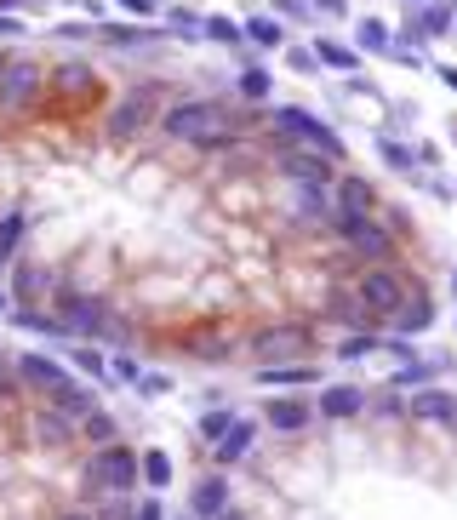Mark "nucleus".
<instances>
[{"label": "nucleus", "instance_id": "1", "mask_svg": "<svg viewBox=\"0 0 457 520\" xmlns=\"http://www.w3.org/2000/svg\"><path fill=\"white\" fill-rule=\"evenodd\" d=\"M160 132L178 143H195V149H223V143H235V120L223 103H206V98H189V103H172L166 115H160Z\"/></svg>", "mask_w": 457, "mask_h": 520}, {"label": "nucleus", "instance_id": "2", "mask_svg": "<svg viewBox=\"0 0 457 520\" xmlns=\"http://www.w3.org/2000/svg\"><path fill=\"white\" fill-rule=\"evenodd\" d=\"M138 452L132 446H120V440H109V446H98L92 458H86V486H98V492H132L138 486Z\"/></svg>", "mask_w": 457, "mask_h": 520}, {"label": "nucleus", "instance_id": "3", "mask_svg": "<svg viewBox=\"0 0 457 520\" xmlns=\"http://www.w3.org/2000/svg\"><path fill=\"white\" fill-rule=\"evenodd\" d=\"M155 109H160V86H132V92H126L115 109H109V120H103L109 143H132V138H143V132L155 126Z\"/></svg>", "mask_w": 457, "mask_h": 520}, {"label": "nucleus", "instance_id": "4", "mask_svg": "<svg viewBox=\"0 0 457 520\" xmlns=\"http://www.w3.org/2000/svg\"><path fill=\"white\" fill-rule=\"evenodd\" d=\"M46 92V75H40V63L29 58H12L0 63V115H29Z\"/></svg>", "mask_w": 457, "mask_h": 520}, {"label": "nucleus", "instance_id": "5", "mask_svg": "<svg viewBox=\"0 0 457 520\" xmlns=\"http://www.w3.org/2000/svg\"><path fill=\"white\" fill-rule=\"evenodd\" d=\"M69 332V338H103V332H115V315H109V303L103 298H86V292H63L58 298V315H52Z\"/></svg>", "mask_w": 457, "mask_h": 520}, {"label": "nucleus", "instance_id": "6", "mask_svg": "<svg viewBox=\"0 0 457 520\" xmlns=\"http://www.w3.org/2000/svg\"><path fill=\"white\" fill-rule=\"evenodd\" d=\"M338 235H343L349 252H360V258H372V263H383L395 252V235H389L372 212H338Z\"/></svg>", "mask_w": 457, "mask_h": 520}, {"label": "nucleus", "instance_id": "7", "mask_svg": "<svg viewBox=\"0 0 457 520\" xmlns=\"http://www.w3.org/2000/svg\"><path fill=\"white\" fill-rule=\"evenodd\" d=\"M275 132L309 143V149H315V155H326V160H343V138L326 126V120L309 115V109H275Z\"/></svg>", "mask_w": 457, "mask_h": 520}, {"label": "nucleus", "instance_id": "8", "mask_svg": "<svg viewBox=\"0 0 457 520\" xmlns=\"http://www.w3.org/2000/svg\"><path fill=\"white\" fill-rule=\"evenodd\" d=\"M355 298H360L366 315H395L400 303H406V280H400L389 263H372V269L355 280Z\"/></svg>", "mask_w": 457, "mask_h": 520}, {"label": "nucleus", "instance_id": "9", "mask_svg": "<svg viewBox=\"0 0 457 520\" xmlns=\"http://www.w3.org/2000/svg\"><path fill=\"white\" fill-rule=\"evenodd\" d=\"M12 372H18L23 383H29V389H40V395L52 400V395H63V389H69V366H63V360H52V355H40V349H29V355H18L12 360Z\"/></svg>", "mask_w": 457, "mask_h": 520}, {"label": "nucleus", "instance_id": "10", "mask_svg": "<svg viewBox=\"0 0 457 520\" xmlns=\"http://www.w3.org/2000/svg\"><path fill=\"white\" fill-rule=\"evenodd\" d=\"M309 349V332L303 326H263L258 338H252V355L263 360V366H286L292 355H303Z\"/></svg>", "mask_w": 457, "mask_h": 520}, {"label": "nucleus", "instance_id": "11", "mask_svg": "<svg viewBox=\"0 0 457 520\" xmlns=\"http://www.w3.org/2000/svg\"><path fill=\"white\" fill-rule=\"evenodd\" d=\"M280 172L298 183V189H326V183H332V160L315 155V149H286V155H280Z\"/></svg>", "mask_w": 457, "mask_h": 520}, {"label": "nucleus", "instance_id": "12", "mask_svg": "<svg viewBox=\"0 0 457 520\" xmlns=\"http://www.w3.org/2000/svg\"><path fill=\"white\" fill-rule=\"evenodd\" d=\"M366 412V389L355 383H332V389H320V418H360Z\"/></svg>", "mask_w": 457, "mask_h": 520}, {"label": "nucleus", "instance_id": "13", "mask_svg": "<svg viewBox=\"0 0 457 520\" xmlns=\"http://www.w3.org/2000/svg\"><path fill=\"white\" fill-rule=\"evenodd\" d=\"M252 440H258V429H252L246 418H235V423H229V435L212 440V458H218L223 469H229V463H240L246 452H252Z\"/></svg>", "mask_w": 457, "mask_h": 520}, {"label": "nucleus", "instance_id": "14", "mask_svg": "<svg viewBox=\"0 0 457 520\" xmlns=\"http://www.w3.org/2000/svg\"><path fill=\"white\" fill-rule=\"evenodd\" d=\"M35 440L40 446H69V440H75V418H63L58 406L46 400V406L35 412Z\"/></svg>", "mask_w": 457, "mask_h": 520}, {"label": "nucleus", "instance_id": "15", "mask_svg": "<svg viewBox=\"0 0 457 520\" xmlns=\"http://www.w3.org/2000/svg\"><path fill=\"white\" fill-rule=\"evenodd\" d=\"M412 418H423V423H457V395H446V389H423V395H412Z\"/></svg>", "mask_w": 457, "mask_h": 520}, {"label": "nucleus", "instance_id": "16", "mask_svg": "<svg viewBox=\"0 0 457 520\" xmlns=\"http://www.w3.org/2000/svg\"><path fill=\"white\" fill-rule=\"evenodd\" d=\"M223 509H229V480H223V475H206L195 486V515L200 520H218Z\"/></svg>", "mask_w": 457, "mask_h": 520}, {"label": "nucleus", "instance_id": "17", "mask_svg": "<svg viewBox=\"0 0 457 520\" xmlns=\"http://www.w3.org/2000/svg\"><path fill=\"white\" fill-rule=\"evenodd\" d=\"M269 429H280V435H303L309 429V406L303 400H269Z\"/></svg>", "mask_w": 457, "mask_h": 520}, {"label": "nucleus", "instance_id": "18", "mask_svg": "<svg viewBox=\"0 0 457 520\" xmlns=\"http://www.w3.org/2000/svg\"><path fill=\"white\" fill-rule=\"evenodd\" d=\"M378 206V189L366 178H338V212H372Z\"/></svg>", "mask_w": 457, "mask_h": 520}, {"label": "nucleus", "instance_id": "19", "mask_svg": "<svg viewBox=\"0 0 457 520\" xmlns=\"http://www.w3.org/2000/svg\"><path fill=\"white\" fill-rule=\"evenodd\" d=\"M23 246V212H0V269H12Z\"/></svg>", "mask_w": 457, "mask_h": 520}, {"label": "nucleus", "instance_id": "20", "mask_svg": "<svg viewBox=\"0 0 457 520\" xmlns=\"http://www.w3.org/2000/svg\"><path fill=\"white\" fill-rule=\"evenodd\" d=\"M138 475H143V480H149V486L160 492V486H172V458H166L160 446H149V452L138 458Z\"/></svg>", "mask_w": 457, "mask_h": 520}, {"label": "nucleus", "instance_id": "21", "mask_svg": "<svg viewBox=\"0 0 457 520\" xmlns=\"http://www.w3.org/2000/svg\"><path fill=\"white\" fill-rule=\"evenodd\" d=\"M315 63H326V69H338V75H349V69H355V52H349V46H343V40H315Z\"/></svg>", "mask_w": 457, "mask_h": 520}, {"label": "nucleus", "instance_id": "22", "mask_svg": "<svg viewBox=\"0 0 457 520\" xmlns=\"http://www.w3.org/2000/svg\"><path fill=\"white\" fill-rule=\"evenodd\" d=\"M429 315H435V309H429V298H406L389 320H395L400 332H423V326H429Z\"/></svg>", "mask_w": 457, "mask_h": 520}, {"label": "nucleus", "instance_id": "23", "mask_svg": "<svg viewBox=\"0 0 457 520\" xmlns=\"http://www.w3.org/2000/svg\"><path fill=\"white\" fill-rule=\"evenodd\" d=\"M75 435H86L92 446H109V440H115V418L98 406V412H86V418L75 423Z\"/></svg>", "mask_w": 457, "mask_h": 520}, {"label": "nucleus", "instance_id": "24", "mask_svg": "<svg viewBox=\"0 0 457 520\" xmlns=\"http://www.w3.org/2000/svg\"><path fill=\"white\" fill-rule=\"evenodd\" d=\"M58 86L69 92V98H80V92H98V75L80 69V63H69V69H58Z\"/></svg>", "mask_w": 457, "mask_h": 520}, {"label": "nucleus", "instance_id": "25", "mask_svg": "<svg viewBox=\"0 0 457 520\" xmlns=\"http://www.w3.org/2000/svg\"><path fill=\"white\" fill-rule=\"evenodd\" d=\"M258 383H269V389L275 383H315V366H263Z\"/></svg>", "mask_w": 457, "mask_h": 520}, {"label": "nucleus", "instance_id": "26", "mask_svg": "<svg viewBox=\"0 0 457 520\" xmlns=\"http://www.w3.org/2000/svg\"><path fill=\"white\" fill-rule=\"evenodd\" d=\"M246 35L258 40V46H280V40H286V29H280L275 18H252V23H246Z\"/></svg>", "mask_w": 457, "mask_h": 520}, {"label": "nucleus", "instance_id": "27", "mask_svg": "<svg viewBox=\"0 0 457 520\" xmlns=\"http://www.w3.org/2000/svg\"><path fill=\"white\" fill-rule=\"evenodd\" d=\"M12 292H18L23 303L40 298V269H35V263H18V280H12Z\"/></svg>", "mask_w": 457, "mask_h": 520}, {"label": "nucleus", "instance_id": "28", "mask_svg": "<svg viewBox=\"0 0 457 520\" xmlns=\"http://www.w3.org/2000/svg\"><path fill=\"white\" fill-rule=\"evenodd\" d=\"M360 46H366V52H383V46H389V29H383L378 18H360Z\"/></svg>", "mask_w": 457, "mask_h": 520}, {"label": "nucleus", "instance_id": "29", "mask_svg": "<svg viewBox=\"0 0 457 520\" xmlns=\"http://www.w3.org/2000/svg\"><path fill=\"white\" fill-rule=\"evenodd\" d=\"M240 98H269V75H263V69H246V75H240Z\"/></svg>", "mask_w": 457, "mask_h": 520}, {"label": "nucleus", "instance_id": "30", "mask_svg": "<svg viewBox=\"0 0 457 520\" xmlns=\"http://www.w3.org/2000/svg\"><path fill=\"white\" fill-rule=\"evenodd\" d=\"M229 423H235V412H206V418H200V435L223 440V435H229Z\"/></svg>", "mask_w": 457, "mask_h": 520}, {"label": "nucleus", "instance_id": "31", "mask_svg": "<svg viewBox=\"0 0 457 520\" xmlns=\"http://www.w3.org/2000/svg\"><path fill=\"white\" fill-rule=\"evenodd\" d=\"M446 23H452V12H446V6H429V12L418 18V29L423 35H446Z\"/></svg>", "mask_w": 457, "mask_h": 520}, {"label": "nucleus", "instance_id": "32", "mask_svg": "<svg viewBox=\"0 0 457 520\" xmlns=\"http://www.w3.org/2000/svg\"><path fill=\"white\" fill-rule=\"evenodd\" d=\"M75 366L86 372V378H103V355H98V349H86V343L75 349Z\"/></svg>", "mask_w": 457, "mask_h": 520}, {"label": "nucleus", "instance_id": "33", "mask_svg": "<svg viewBox=\"0 0 457 520\" xmlns=\"http://www.w3.org/2000/svg\"><path fill=\"white\" fill-rule=\"evenodd\" d=\"M206 35H212V40H229V46H235V40H240V29H235L229 18H206Z\"/></svg>", "mask_w": 457, "mask_h": 520}, {"label": "nucleus", "instance_id": "34", "mask_svg": "<svg viewBox=\"0 0 457 520\" xmlns=\"http://www.w3.org/2000/svg\"><path fill=\"white\" fill-rule=\"evenodd\" d=\"M383 160H389L395 172H406V166H412V149H406V143H383Z\"/></svg>", "mask_w": 457, "mask_h": 520}, {"label": "nucleus", "instance_id": "35", "mask_svg": "<svg viewBox=\"0 0 457 520\" xmlns=\"http://www.w3.org/2000/svg\"><path fill=\"white\" fill-rule=\"evenodd\" d=\"M378 349V338H349L343 343V360H360V355H372Z\"/></svg>", "mask_w": 457, "mask_h": 520}, {"label": "nucleus", "instance_id": "36", "mask_svg": "<svg viewBox=\"0 0 457 520\" xmlns=\"http://www.w3.org/2000/svg\"><path fill=\"white\" fill-rule=\"evenodd\" d=\"M126 520H166V515H160V498H143L138 509H132V515H126Z\"/></svg>", "mask_w": 457, "mask_h": 520}, {"label": "nucleus", "instance_id": "37", "mask_svg": "<svg viewBox=\"0 0 457 520\" xmlns=\"http://www.w3.org/2000/svg\"><path fill=\"white\" fill-rule=\"evenodd\" d=\"M429 372H435V366H412V372H400V389H412V383H423V378H429Z\"/></svg>", "mask_w": 457, "mask_h": 520}, {"label": "nucleus", "instance_id": "38", "mask_svg": "<svg viewBox=\"0 0 457 520\" xmlns=\"http://www.w3.org/2000/svg\"><path fill=\"white\" fill-rule=\"evenodd\" d=\"M115 6H126V12H138V18H149V12H155L160 0H115Z\"/></svg>", "mask_w": 457, "mask_h": 520}, {"label": "nucleus", "instance_id": "39", "mask_svg": "<svg viewBox=\"0 0 457 520\" xmlns=\"http://www.w3.org/2000/svg\"><path fill=\"white\" fill-rule=\"evenodd\" d=\"M115 378H126V383H138V360H126V355H120V360H115Z\"/></svg>", "mask_w": 457, "mask_h": 520}, {"label": "nucleus", "instance_id": "40", "mask_svg": "<svg viewBox=\"0 0 457 520\" xmlns=\"http://www.w3.org/2000/svg\"><path fill=\"white\" fill-rule=\"evenodd\" d=\"M320 12H326V18H343V0H320Z\"/></svg>", "mask_w": 457, "mask_h": 520}, {"label": "nucleus", "instance_id": "41", "mask_svg": "<svg viewBox=\"0 0 457 520\" xmlns=\"http://www.w3.org/2000/svg\"><path fill=\"white\" fill-rule=\"evenodd\" d=\"M18 29H23L18 18H0V35H18Z\"/></svg>", "mask_w": 457, "mask_h": 520}, {"label": "nucleus", "instance_id": "42", "mask_svg": "<svg viewBox=\"0 0 457 520\" xmlns=\"http://www.w3.org/2000/svg\"><path fill=\"white\" fill-rule=\"evenodd\" d=\"M0 395H12V372L6 366H0Z\"/></svg>", "mask_w": 457, "mask_h": 520}, {"label": "nucleus", "instance_id": "43", "mask_svg": "<svg viewBox=\"0 0 457 520\" xmlns=\"http://www.w3.org/2000/svg\"><path fill=\"white\" fill-rule=\"evenodd\" d=\"M58 520H98V515H86V509H69V515H58Z\"/></svg>", "mask_w": 457, "mask_h": 520}, {"label": "nucleus", "instance_id": "44", "mask_svg": "<svg viewBox=\"0 0 457 520\" xmlns=\"http://www.w3.org/2000/svg\"><path fill=\"white\" fill-rule=\"evenodd\" d=\"M440 80H446V86H452V92H457V69H440Z\"/></svg>", "mask_w": 457, "mask_h": 520}, {"label": "nucleus", "instance_id": "45", "mask_svg": "<svg viewBox=\"0 0 457 520\" xmlns=\"http://www.w3.org/2000/svg\"><path fill=\"white\" fill-rule=\"evenodd\" d=\"M218 520H246V515H240V509H223V515Z\"/></svg>", "mask_w": 457, "mask_h": 520}, {"label": "nucleus", "instance_id": "46", "mask_svg": "<svg viewBox=\"0 0 457 520\" xmlns=\"http://www.w3.org/2000/svg\"><path fill=\"white\" fill-rule=\"evenodd\" d=\"M0 309H12V292H6V286H0Z\"/></svg>", "mask_w": 457, "mask_h": 520}, {"label": "nucleus", "instance_id": "47", "mask_svg": "<svg viewBox=\"0 0 457 520\" xmlns=\"http://www.w3.org/2000/svg\"><path fill=\"white\" fill-rule=\"evenodd\" d=\"M0 6H18V0H0Z\"/></svg>", "mask_w": 457, "mask_h": 520}, {"label": "nucleus", "instance_id": "48", "mask_svg": "<svg viewBox=\"0 0 457 520\" xmlns=\"http://www.w3.org/2000/svg\"><path fill=\"white\" fill-rule=\"evenodd\" d=\"M452 292H457V275H452Z\"/></svg>", "mask_w": 457, "mask_h": 520}]
</instances>
